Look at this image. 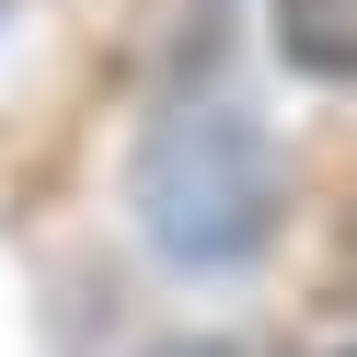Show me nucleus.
<instances>
[{
	"label": "nucleus",
	"instance_id": "obj_3",
	"mask_svg": "<svg viewBox=\"0 0 357 357\" xmlns=\"http://www.w3.org/2000/svg\"><path fill=\"white\" fill-rule=\"evenodd\" d=\"M162 357H231V346H162Z\"/></svg>",
	"mask_w": 357,
	"mask_h": 357
},
{
	"label": "nucleus",
	"instance_id": "obj_2",
	"mask_svg": "<svg viewBox=\"0 0 357 357\" xmlns=\"http://www.w3.org/2000/svg\"><path fill=\"white\" fill-rule=\"evenodd\" d=\"M265 24L300 81H357V0H265Z\"/></svg>",
	"mask_w": 357,
	"mask_h": 357
},
{
	"label": "nucleus",
	"instance_id": "obj_1",
	"mask_svg": "<svg viewBox=\"0 0 357 357\" xmlns=\"http://www.w3.org/2000/svg\"><path fill=\"white\" fill-rule=\"evenodd\" d=\"M139 231L162 265L185 277H219V265H254L265 231H277V139H265L254 104L231 93H196V104H162L139 139Z\"/></svg>",
	"mask_w": 357,
	"mask_h": 357
}]
</instances>
